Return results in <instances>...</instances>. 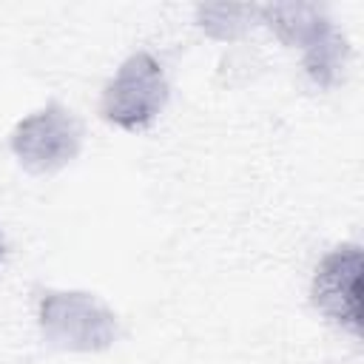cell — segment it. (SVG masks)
I'll list each match as a JSON object with an SVG mask.
<instances>
[{"mask_svg": "<svg viewBox=\"0 0 364 364\" xmlns=\"http://www.w3.org/2000/svg\"><path fill=\"white\" fill-rule=\"evenodd\" d=\"M361 273L364 256L355 242L333 247L316 267L310 299L338 327L361 336Z\"/></svg>", "mask_w": 364, "mask_h": 364, "instance_id": "277c9868", "label": "cell"}, {"mask_svg": "<svg viewBox=\"0 0 364 364\" xmlns=\"http://www.w3.org/2000/svg\"><path fill=\"white\" fill-rule=\"evenodd\" d=\"M3 259H6V239H3V233H0V264H3Z\"/></svg>", "mask_w": 364, "mask_h": 364, "instance_id": "ba28073f", "label": "cell"}, {"mask_svg": "<svg viewBox=\"0 0 364 364\" xmlns=\"http://www.w3.org/2000/svg\"><path fill=\"white\" fill-rule=\"evenodd\" d=\"M37 321L43 341L68 353H100L119 338L114 310L85 290H46Z\"/></svg>", "mask_w": 364, "mask_h": 364, "instance_id": "6da1fadb", "label": "cell"}, {"mask_svg": "<svg viewBox=\"0 0 364 364\" xmlns=\"http://www.w3.org/2000/svg\"><path fill=\"white\" fill-rule=\"evenodd\" d=\"M347 57H350V48H347L344 34H338L336 28H330L316 43H310L304 48V71H307V77H310L313 85L333 88L341 80V74H344Z\"/></svg>", "mask_w": 364, "mask_h": 364, "instance_id": "8992f818", "label": "cell"}, {"mask_svg": "<svg viewBox=\"0 0 364 364\" xmlns=\"http://www.w3.org/2000/svg\"><path fill=\"white\" fill-rule=\"evenodd\" d=\"M80 145L82 125L60 102L28 114L11 131V151L17 162L31 173H51L68 165L80 154Z\"/></svg>", "mask_w": 364, "mask_h": 364, "instance_id": "3957f363", "label": "cell"}, {"mask_svg": "<svg viewBox=\"0 0 364 364\" xmlns=\"http://www.w3.org/2000/svg\"><path fill=\"white\" fill-rule=\"evenodd\" d=\"M256 14H262V20L279 34V40L290 46H301V51L333 28L324 11L313 3H273L256 9Z\"/></svg>", "mask_w": 364, "mask_h": 364, "instance_id": "5b68a950", "label": "cell"}, {"mask_svg": "<svg viewBox=\"0 0 364 364\" xmlns=\"http://www.w3.org/2000/svg\"><path fill=\"white\" fill-rule=\"evenodd\" d=\"M253 14H256L253 6H199L196 9L199 28L216 40H236L250 26Z\"/></svg>", "mask_w": 364, "mask_h": 364, "instance_id": "52a82bcc", "label": "cell"}, {"mask_svg": "<svg viewBox=\"0 0 364 364\" xmlns=\"http://www.w3.org/2000/svg\"><path fill=\"white\" fill-rule=\"evenodd\" d=\"M165 102H168V80L162 65L148 51H136L119 65L114 80L105 85L100 100V114L105 122L117 128L139 131L156 119Z\"/></svg>", "mask_w": 364, "mask_h": 364, "instance_id": "7a4b0ae2", "label": "cell"}]
</instances>
